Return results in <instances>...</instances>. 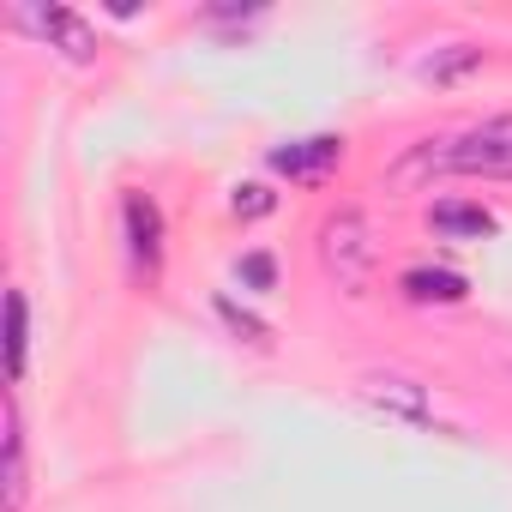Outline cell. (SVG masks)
<instances>
[{
  "label": "cell",
  "mask_w": 512,
  "mask_h": 512,
  "mask_svg": "<svg viewBox=\"0 0 512 512\" xmlns=\"http://www.w3.org/2000/svg\"><path fill=\"white\" fill-rule=\"evenodd\" d=\"M416 169H434V175H512V115H488L440 145H422L404 175Z\"/></svg>",
  "instance_id": "cell-1"
},
{
  "label": "cell",
  "mask_w": 512,
  "mask_h": 512,
  "mask_svg": "<svg viewBox=\"0 0 512 512\" xmlns=\"http://www.w3.org/2000/svg\"><path fill=\"white\" fill-rule=\"evenodd\" d=\"M7 314H13L7 362H13V380H25V356H31V302H25V290H13V296H7Z\"/></svg>",
  "instance_id": "cell-12"
},
{
  "label": "cell",
  "mask_w": 512,
  "mask_h": 512,
  "mask_svg": "<svg viewBox=\"0 0 512 512\" xmlns=\"http://www.w3.org/2000/svg\"><path fill=\"white\" fill-rule=\"evenodd\" d=\"M398 290H404V302H464L470 296V284L458 278V272H446V266H410L404 278H398Z\"/></svg>",
  "instance_id": "cell-7"
},
{
  "label": "cell",
  "mask_w": 512,
  "mask_h": 512,
  "mask_svg": "<svg viewBox=\"0 0 512 512\" xmlns=\"http://www.w3.org/2000/svg\"><path fill=\"white\" fill-rule=\"evenodd\" d=\"M211 308H217V320H223V326H229V332H235V338H241V344H260V350H266V344H272V326H266V320H260V314H253V308H241V302H235V296H217V302H211Z\"/></svg>",
  "instance_id": "cell-11"
},
{
  "label": "cell",
  "mask_w": 512,
  "mask_h": 512,
  "mask_svg": "<svg viewBox=\"0 0 512 512\" xmlns=\"http://www.w3.org/2000/svg\"><path fill=\"white\" fill-rule=\"evenodd\" d=\"M0 512H25V416H19V398H7V494H0Z\"/></svg>",
  "instance_id": "cell-8"
},
{
  "label": "cell",
  "mask_w": 512,
  "mask_h": 512,
  "mask_svg": "<svg viewBox=\"0 0 512 512\" xmlns=\"http://www.w3.org/2000/svg\"><path fill=\"white\" fill-rule=\"evenodd\" d=\"M362 398H374V404H392L398 416L422 422V386H416V380H398V374H374V380H362Z\"/></svg>",
  "instance_id": "cell-10"
},
{
  "label": "cell",
  "mask_w": 512,
  "mask_h": 512,
  "mask_svg": "<svg viewBox=\"0 0 512 512\" xmlns=\"http://www.w3.org/2000/svg\"><path fill=\"white\" fill-rule=\"evenodd\" d=\"M482 61H488V49H476V43H440V49L422 61V79H428V85H458V79H470Z\"/></svg>",
  "instance_id": "cell-9"
},
{
  "label": "cell",
  "mask_w": 512,
  "mask_h": 512,
  "mask_svg": "<svg viewBox=\"0 0 512 512\" xmlns=\"http://www.w3.org/2000/svg\"><path fill=\"white\" fill-rule=\"evenodd\" d=\"M320 260H326V272H332L344 290H362L368 272H374V223H368L362 211L326 217V229H320Z\"/></svg>",
  "instance_id": "cell-2"
},
{
  "label": "cell",
  "mask_w": 512,
  "mask_h": 512,
  "mask_svg": "<svg viewBox=\"0 0 512 512\" xmlns=\"http://www.w3.org/2000/svg\"><path fill=\"white\" fill-rule=\"evenodd\" d=\"M266 163H272V175H290V181H326L344 163V139L338 133H308V139L272 145Z\"/></svg>",
  "instance_id": "cell-5"
},
{
  "label": "cell",
  "mask_w": 512,
  "mask_h": 512,
  "mask_svg": "<svg viewBox=\"0 0 512 512\" xmlns=\"http://www.w3.org/2000/svg\"><path fill=\"white\" fill-rule=\"evenodd\" d=\"M434 229H440L446 241H488L500 223H494V211H488V205H470V199H446V205H434Z\"/></svg>",
  "instance_id": "cell-6"
},
{
  "label": "cell",
  "mask_w": 512,
  "mask_h": 512,
  "mask_svg": "<svg viewBox=\"0 0 512 512\" xmlns=\"http://www.w3.org/2000/svg\"><path fill=\"white\" fill-rule=\"evenodd\" d=\"M247 290H278V266H272V253H247V260L235 266Z\"/></svg>",
  "instance_id": "cell-14"
},
{
  "label": "cell",
  "mask_w": 512,
  "mask_h": 512,
  "mask_svg": "<svg viewBox=\"0 0 512 512\" xmlns=\"http://www.w3.org/2000/svg\"><path fill=\"white\" fill-rule=\"evenodd\" d=\"M229 211H235L241 223H260V217H272V211H278V193H272V187H260V181H247V187H235V193H229Z\"/></svg>",
  "instance_id": "cell-13"
},
{
  "label": "cell",
  "mask_w": 512,
  "mask_h": 512,
  "mask_svg": "<svg viewBox=\"0 0 512 512\" xmlns=\"http://www.w3.org/2000/svg\"><path fill=\"white\" fill-rule=\"evenodd\" d=\"M121 229H127V253H133V272L151 284L163 272V205L151 193H127L121 199Z\"/></svg>",
  "instance_id": "cell-3"
},
{
  "label": "cell",
  "mask_w": 512,
  "mask_h": 512,
  "mask_svg": "<svg viewBox=\"0 0 512 512\" xmlns=\"http://www.w3.org/2000/svg\"><path fill=\"white\" fill-rule=\"evenodd\" d=\"M19 25L37 31L49 49H61L67 61H97V31L73 13V7H19Z\"/></svg>",
  "instance_id": "cell-4"
}]
</instances>
